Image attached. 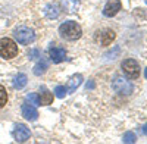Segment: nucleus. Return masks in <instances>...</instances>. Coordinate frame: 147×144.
<instances>
[{
    "label": "nucleus",
    "mask_w": 147,
    "mask_h": 144,
    "mask_svg": "<svg viewBox=\"0 0 147 144\" xmlns=\"http://www.w3.org/2000/svg\"><path fill=\"white\" fill-rule=\"evenodd\" d=\"M93 87H94L93 82H87V88H93Z\"/></svg>",
    "instance_id": "23"
},
{
    "label": "nucleus",
    "mask_w": 147,
    "mask_h": 144,
    "mask_svg": "<svg viewBox=\"0 0 147 144\" xmlns=\"http://www.w3.org/2000/svg\"><path fill=\"white\" fill-rule=\"evenodd\" d=\"M66 93H68V88L65 85H57L55 88V94H56V97H59V99H63Z\"/></svg>",
    "instance_id": "19"
},
{
    "label": "nucleus",
    "mask_w": 147,
    "mask_h": 144,
    "mask_svg": "<svg viewBox=\"0 0 147 144\" xmlns=\"http://www.w3.org/2000/svg\"><path fill=\"white\" fill-rule=\"evenodd\" d=\"M13 137L18 143H25L28 138H30V129L22 125V124H18L13 129Z\"/></svg>",
    "instance_id": "9"
},
{
    "label": "nucleus",
    "mask_w": 147,
    "mask_h": 144,
    "mask_svg": "<svg viewBox=\"0 0 147 144\" xmlns=\"http://www.w3.org/2000/svg\"><path fill=\"white\" fill-rule=\"evenodd\" d=\"M27 100H30L31 104H34V106H40V99H38V96H37L35 93H30L27 96Z\"/></svg>",
    "instance_id": "20"
},
{
    "label": "nucleus",
    "mask_w": 147,
    "mask_h": 144,
    "mask_svg": "<svg viewBox=\"0 0 147 144\" xmlns=\"http://www.w3.org/2000/svg\"><path fill=\"white\" fill-rule=\"evenodd\" d=\"M49 55H50V59L53 63H60L65 61L66 57V52L65 49H62V47H57V46H53L49 49Z\"/></svg>",
    "instance_id": "8"
},
{
    "label": "nucleus",
    "mask_w": 147,
    "mask_h": 144,
    "mask_svg": "<svg viewBox=\"0 0 147 144\" xmlns=\"http://www.w3.org/2000/svg\"><path fill=\"white\" fill-rule=\"evenodd\" d=\"M18 55V46L10 38H2L0 40V56L3 59H12Z\"/></svg>",
    "instance_id": "3"
},
{
    "label": "nucleus",
    "mask_w": 147,
    "mask_h": 144,
    "mask_svg": "<svg viewBox=\"0 0 147 144\" xmlns=\"http://www.w3.org/2000/svg\"><path fill=\"white\" fill-rule=\"evenodd\" d=\"M115 37H116L115 31L106 28V30H102V31H99L96 34V41L99 43L100 46H110L112 41L115 40Z\"/></svg>",
    "instance_id": "6"
},
{
    "label": "nucleus",
    "mask_w": 147,
    "mask_h": 144,
    "mask_svg": "<svg viewBox=\"0 0 147 144\" xmlns=\"http://www.w3.org/2000/svg\"><path fill=\"white\" fill-rule=\"evenodd\" d=\"M121 0H109V2L106 3L105 9H103V15L107 16V18H112L115 16L118 12L121 10Z\"/></svg>",
    "instance_id": "7"
},
{
    "label": "nucleus",
    "mask_w": 147,
    "mask_h": 144,
    "mask_svg": "<svg viewBox=\"0 0 147 144\" xmlns=\"http://www.w3.org/2000/svg\"><path fill=\"white\" fill-rule=\"evenodd\" d=\"M122 141L127 143V144H132V143H136L137 141V137L134 133H131V131H128V133L124 134V137H122Z\"/></svg>",
    "instance_id": "17"
},
{
    "label": "nucleus",
    "mask_w": 147,
    "mask_h": 144,
    "mask_svg": "<svg viewBox=\"0 0 147 144\" xmlns=\"http://www.w3.org/2000/svg\"><path fill=\"white\" fill-rule=\"evenodd\" d=\"M13 35H15V38L19 44H31L35 40L34 31L30 27H25V25H21V27L15 28Z\"/></svg>",
    "instance_id": "2"
},
{
    "label": "nucleus",
    "mask_w": 147,
    "mask_h": 144,
    "mask_svg": "<svg viewBox=\"0 0 147 144\" xmlns=\"http://www.w3.org/2000/svg\"><path fill=\"white\" fill-rule=\"evenodd\" d=\"M7 103V93H6V88L3 85H0V109L5 107V104Z\"/></svg>",
    "instance_id": "18"
},
{
    "label": "nucleus",
    "mask_w": 147,
    "mask_h": 144,
    "mask_svg": "<svg viewBox=\"0 0 147 144\" xmlns=\"http://www.w3.org/2000/svg\"><path fill=\"white\" fill-rule=\"evenodd\" d=\"M44 13L47 18H50V19H56L59 15H60V7L55 3H49L46 7H44Z\"/></svg>",
    "instance_id": "13"
},
{
    "label": "nucleus",
    "mask_w": 147,
    "mask_h": 144,
    "mask_svg": "<svg viewBox=\"0 0 147 144\" xmlns=\"http://www.w3.org/2000/svg\"><path fill=\"white\" fill-rule=\"evenodd\" d=\"M47 68H49V63L46 62V59H43V57H41L40 61H38V63H37V65L34 66V69H32V71H34V74H35V75H43L44 72L47 71Z\"/></svg>",
    "instance_id": "16"
},
{
    "label": "nucleus",
    "mask_w": 147,
    "mask_h": 144,
    "mask_svg": "<svg viewBox=\"0 0 147 144\" xmlns=\"http://www.w3.org/2000/svg\"><path fill=\"white\" fill-rule=\"evenodd\" d=\"M119 53H121V49H119V47H115V50H113V52L106 53V55H105V57H106V61H110V59L113 61V59H116L115 56H118Z\"/></svg>",
    "instance_id": "21"
},
{
    "label": "nucleus",
    "mask_w": 147,
    "mask_h": 144,
    "mask_svg": "<svg viewBox=\"0 0 147 144\" xmlns=\"http://www.w3.org/2000/svg\"><path fill=\"white\" fill-rule=\"evenodd\" d=\"M121 66H122L124 74L129 79H137L140 77V65H138V62L134 61V59H125Z\"/></svg>",
    "instance_id": "4"
},
{
    "label": "nucleus",
    "mask_w": 147,
    "mask_h": 144,
    "mask_svg": "<svg viewBox=\"0 0 147 144\" xmlns=\"http://www.w3.org/2000/svg\"><path fill=\"white\" fill-rule=\"evenodd\" d=\"M62 3V7L65 12H69V13H74L77 12L80 7V0H60Z\"/></svg>",
    "instance_id": "12"
},
{
    "label": "nucleus",
    "mask_w": 147,
    "mask_h": 144,
    "mask_svg": "<svg viewBox=\"0 0 147 144\" xmlns=\"http://www.w3.org/2000/svg\"><path fill=\"white\" fill-rule=\"evenodd\" d=\"M144 77H146V79H147V68H146V71H144Z\"/></svg>",
    "instance_id": "25"
},
{
    "label": "nucleus",
    "mask_w": 147,
    "mask_h": 144,
    "mask_svg": "<svg viewBox=\"0 0 147 144\" xmlns=\"http://www.w3.org/2000/svg\"><path fill=\"white\" fill-rule=\"evenodd\" d=\"M28 57L30 59H38V57H41V52L38 49H31L28 52Z\"/></svg>",
    "instance_id": "22"
},
{
    "label": "nucleus",
    "mask_w": 147,
    "mask_h": 144,
    "mask_svg": "<svg viewBox=\"0 0 147 144\" xmlns=\"http://www.w3.org/2000/svg\"><path fill=\"white\" fill-rule=\"evenodd\" d=\"M22 116L25 119H28V121H35V119L38 118V112H37L34 104L25 102L22 104Z\"/></svg>",
    "instance_id": "10"
},
{
    "label": "nucleus",
    "mask_w": 147,
    "mask_h": 144,
    "mask_svg": "<svg viewBox=\"0 0 147 144\" xmlns=\"http://www.w3.org/2000/svg\"><path fill=\"white\" fill-rule=\"evenodd\" d=\"M38 99H40V106H47V104H50L53 102V94L49 91L46 87H41Z\"/></svg>",
    "instance_id": "11"
},
{
    "label": "nucleus",
    "mask_w": 147,
    "mask_h": 144,
    "mask_svg": "<svg viewBox=\"0 0 147 144\" xmlns=\"http://www.w3.org/2000/svg\"><path fill=\"white\" fill-rule=\"evenodd\" d=\"M81 82H82V77L80 74L72 75L71 79H69V84H68V93H74L77 90V87L81 85Z\"/></svg>",
    "instance_id": "14"
},
{
    "label": "nucleus",
    "mask_w": 147,
    "mask_h": 144,
    "mask_svg": "<svg viewBox=\"0 0 147 144\" xmlns=\"http://www.w3.org/2000/svg\"><path fill=\"white\" fill-rule=\"evenodd\" d=\"M146 3H147V0H146Z\"/></svg>",
    "instance_id": "26"
},
{
    "label": "nucleus",
    "mask_w": 147,
    "mask_h": 144,
    "mask_svg": "<svg viewBox=\"0 0 147 144\" xmlns=\"http://www.w3.org/2000/svg\"><path fill=\"white\" fill-rule=\"evenodd\" d=\"M27 82H28V78H27V75L25 74H18L15 78H13V88H16V90H21V88H24L27 85Z\"/></svg>",
    "instance_id": "15"
},
{
    "label": "nucleus",
    "mask_w": 147,
    "mask_h": 144,
    "mask_svg": "<svg viewBox=\"0 0 147 144\" xmlns=\"http://www.w3.org/2000/svg\"><path fill=\"white\" fill-rule=\"evenodd\" d=\"M112 88H113L116 93H119V94L129 96V94L132 93V90H134V85H132L129 81H127L125 78L115 77V79H113V82H112Z\"/></svg>",
    "instance_id": "5"
},
{
    "label": "nucleus",
    "mask_w": 147,
    "mask_h": 144,
    "mask_svg": "<svg viewBox=\"0 0 147 144\" xmlns=\"http://www.w3.org/2000/svg\"><path fill=\"white\" fill-rule=\"evenodd\" d=\"M59 34H60L62 38L74 41V40H78L81 37L82 30H81V27L75 21H66V22H63L62 25L59 27Z\"/></svg>",
    "instance_id": "1"
},
{
    "label": "nucleus",
    "mask_w": 147,
    "mask_h": 144,
    "mask_svg": "<svg viewBox=\"0 0 147 144\" xmlns=\"http://www.w3.org/2000/svg\"><path fill=\"white\" fill-rule=\"evenodd\" d=\"M143 133H144V134H146V135H147V124H146V125H144V127H143Z\"/></svg>",
    "instance_id": "24"
}]
</instances>
